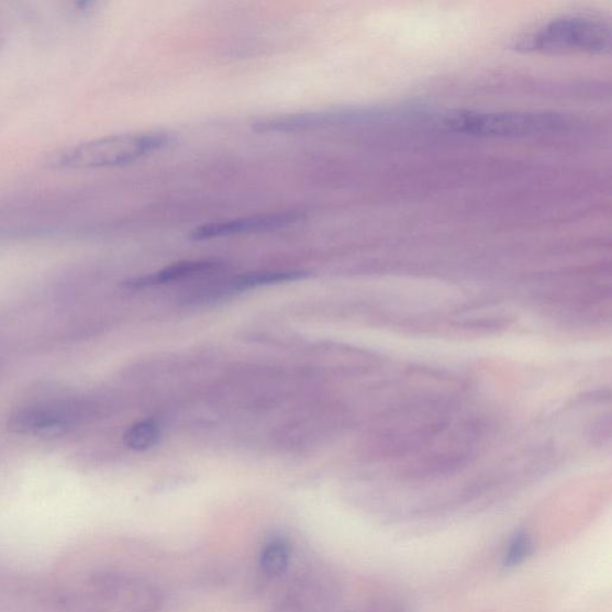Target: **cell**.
Here are the masks:
<instances>
[{
	"mask_svg": "<svg viewBox=\"0 0 612 612\" xmlns=\"http://www.w3.org/2000/svg\"><path fill=\"white\" fill-rule=\"evenodd\" d=\"M291 560L289 543L283 538L276 537L268 541L260 554L262 574L270 579H276L287 574Z\"/></svg>",
	"mask_w": 612,
	"mask_h": 612,
	"instance_id": "10",
	"label": "cell"
},
{
	"mask_svg": "<svg viewBox=\"0 0 612 612\" xmlns=\"http://www.w3.org/2000/svg\"><path fill=\"white\" fill-rule=\"evenodd\" d=\"M430 119L445 132L505 140L566 133L580 125L576 118L554 112L455 111Z\"/></svg>",
	"mask_w": 612,
	"mask_h": 612,
	"instance_id": "1",
	"label": "cell"
},
{
	"mask_svg": "<svg viewBox=\"0 0 612 612\" xmlns=\"http://www.w3.org/2000/svg\"><path fill=\"white\" fill-rule=\"evenodd\" d=\"M173 138L163 132H135L107 135L64 149L52 165L67 170H99L132 165L170 145Z\"/></svg>",
	"mask_w": 612,
	"mask_h": 612,
	"instance_id": "2",
	"label": "cell"
},
{
	"mask_svg": "<svg viewBox=\"0 0 612 612\" xmlns=\"http://www.w3.org/2000/svg\"><path fill=\"white\" fill-rule=\"evenodd\" d=\"M337 589L323 574H307L291 587L271 612H333Z\"/></svg>",
	"mask_w": 612,
	"mask_h": 612,
	"instance_id": "5",
	"label": "cell"
},
{
	"mask_svg": "<svg viewBox=\"0 0 612 612\" xmlns=\"http://www.w3.org/2000/svg\"><path fill=\"white\" fill-rule=\"evenodd\" d=\"M160 438V429L156 421L148 419L134 424L125 433V444L134 452H146Z\"/></svg>",
	"mask_w": 612,
	"mask_h": 612,
	"instance_id": "11",
	"label": "cell"
},
{
	"mask_svg": "<svg viewBox=\"0 0 612 612\" xmlns=\"http://www.w3.org/2000/svg\"><path fill=\"white\" fill-rule=\"evenodd\" d=\"M223 267L224 263L221 260H214V258L181 262L155 271L153 275L131 279L124 283V287L131 290L154 288L159 287V285H166L174 281L212 275L214 271L221 270Z\"/></svg>",
	"mask_w": 612,
	"mask_h": 612,
	"instance_id": "8",
	"label": "cell"
},
{
	"mask_svg": "<svg viewBox=\"0 0 612 612\" xmlns=\"http://www.w3.org/2000/svg\"><path fill=\"white\" fill-rule=\"evenodd\" d=\"M304 220L301 212H275L235 218L196 227L190 234L193 241L265 233V231L287 227Z\"/></svg>",
	"mask_w": 612,
	"mask_h": 612,
	"instance_id": "6",
	"label": "cell"
},
{
	"mask_svg": "<svg viewBox=\"0 0 612 612\" xmlns=\"http://www.w3.org/2000/svg\"><path fill=\"white\" fill-rule=\"evenodd\" d=\"M610 23L591 15L555 19L522 37L515 49L543 54H608L611 48Z\"/></svg>",
	"mask_w": 612,
	"mask_h": 612,
	"instance_id": "4",
	"label": "cell"
},
{
	"mask_svg": "<svg viewBox=\"0 0 612 612\" xmlns=\"http://www.w3.org/2000/svg\"><path fill=\"white\" fill-rule=\"evenodd\" d=\"M308 277L309 275L303 270L252 271V274L242 275L227 281L225 290L230 292H242L262 287H269V285L303 280Z\"/></svg>",
	"mask_w": 612,
	"mask_h": 612,
	"instance_id": "9",
	"label": "cell"
},
{
	"mask_svg": "<svg viewBox=\"0 0 612 612\" xmlns=\"http://www.w3.org/2000/svg\"><path fill=\"white\" fill-rule=\"evenodd\" d=\"M421 105H375L331 109V111L285 114L262 119L253 124L258 133H304L326 129H340L380 124V122L419 119Z\"/></svg>",
	"mask_w": 612,
	"mask_h": 612,
	"instance_id": "3",
	"label": "cell"
},
{
	"mask_svg": "<svg viewBox=\"0 0 612 612\" xmlns=\"http://www.w3.org/2000/svg\"><path fill=\"white\" fill-rule=\"evenodd\" d=\"M73 413L53 407H33L13 414L9 420V429L21 434L58 435L70 427Z\"/></svg>",
	"mask_w": 612,
	"mask_h": 612,
	"instance_id": "7",
	"label": "cell"
},
{
	"mask_svg": "<svg viewBox=\"0 0 612 612\" xmlns=\"http://www.w3.org/2000/svg\"><path fill=\"white\" fill-rule=\"evenodd\" d=\"M535 548L533 536L527 532L515 533L508 543L502 566L513 569L522 566L532 557Z\"/></svg>",
	"mask_w": 612,
	"mask_h": 612,
	"instance_id": "12",
	"label": "cell"
}]
</instances>
